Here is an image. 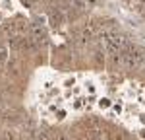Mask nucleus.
<instances>
[{
  "label": "nucleus",
  "mask_w": 145,
  "mask_h": 140,
  "mask_svg": "<svg viewBox=\"0 0 145 140\" xmlns=\"http://www.w3.org/2000/svg\"><path fill=\"white\" fill-rule=\"evenodd\" d=\"M6 58H8V49L6 47H0V66L6 62Z\"/></svg>",
  "instance_id": "nucleus-1"
},
{
  "label": "nucleus",
  "mask_w": 145,
  "mask_h": 140,
  "mask_svg": "<svg viewBox=\"0 0 145 140\" xmlns=\"http://www.w3.org/2000/svg\"><path fill=\"white\" fill-rule=\"evenodd\" d=\"M2 138H4V140H18V138H16V134H14L12 130H4V134H2Z\"/></svg>",
  "instance_id": "nucleus-2"
},
{
  "label": "nucleus",
  "mask_w": 145,
  "mask_h": 140,
  "mask_svg": "<svg viewBox=\"0 0 145 140\" xmlns=\"http://www.w3.org/2000/svg\"><path fill=\"white\" fill-rule=\"evenodd\" d=\"M27 2H35V0H27Z\"/></svg>",
  "instance_id": "nucleus-3"
}]
</instances>
